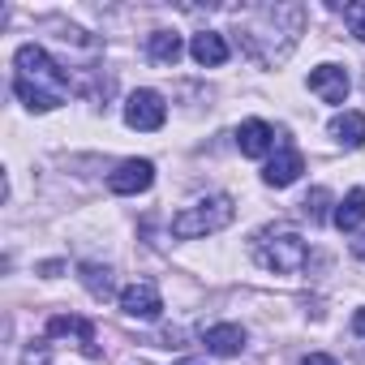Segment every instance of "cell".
Wrapping results in <instances>:
<instances>
[{
    "label": "cell",
    "mask_w": 365,
    "mask_h": 365,
    "mask_svg": "<svg viewBox=\"0 0 365 365\" xmlns=\"http://www.w3.org/2000/svg\"><path fill=\"white\" fill-rule=\"evenodd\" d=\"M305 31V9L301 5H262V9H250L241 14L237 22V35H241V52L258 65H279L288 61V52L297 48Z\"/></svg>",
    "instance_id": "obj_1"
},
{
    "label": "cell",
    "mask_w": 365,
    "mask_h": 365,
    "mask_svg": "<svg viewBox=\"0 0 365 365\" xmlns=\"http://www.w3.org/2000/svg\"><path fill=\"white\" fill-rule=\"evenodd\" d=\"M14 95L31 108V112H52L65 103L69 95V73L39 48V43H22L14 52Z\"/></svg>",
    "instance_id": "obj_2"
},
{
    "label": "cell",
    "mask_w": 365,
    "mask_h": 365,
    "mask_svg": "<svg viewBox=\"0 0 365 365\" xmlns=\"http://www.w3.org/2000/svg\"><path fill=\"white\" fill-rule=\"evenodd\" d=\"M250 250H254L258 267H262V271H275V275H301L305 262H309V245H305V237H301L297 228H284V224L262 228V232L254 237Z\"/></svg>",
    "instance_id": "obj_3"
},
{
    "label": "cell",
    "mask_w": 365,
    "mask_h": 365,
    "mask_svg": "<svg viewBox=\"0 0 365 365\" xmlns=\"http://www.w3.org/2000/svg\"><path fill=\"white\" fill-rule=\"evenodd\" d=\"M232 215H237V207H232L228 194H207V198L180 207V211L172 215V237H180V241L215 237V232H224V228L232 224Z\"/></svg>",
    "instance_id": "obj_4"
},
{
    "label": "cell",
    "mask_w": 365,
    "mask_h": 365,
    "mask_svg": "<svg viewBox=\"0 0 365 365\" xmlns=\"http://www.w3.org/2000/svg\"><path fill=\"white\" fill-rule=\"evenodd\" d=\"M163 120H168V103H163V95L159 91H133L129 99H125V125L129 129H142V133H155V129H163Z\"/></svg>",
    "instance_id": "obj_5"
},
{
    "label": "cell",
    "mask_w": 365,
    "mask_h": 365,
    "mask_svg": "<svg viewBox=\"0 0 365 365\" xmlns=\"http://www.w3.org/2000/svg\"><path fill=\"white\" fill-rule=\"evenodd\" d=\"M150 185H155V163H150V159H125L116 172H108V190L120 194V198L146 194Z\"/></svg>",
    "instance_id": "obj_6"
},
{
    "label": "cell",
    "mask_w": 365,
    "mask_h": 365,
    "mask_svg": "<svg viewBox=\"0 0 365 365\" xmlns=\"http://www.w3.org/2000/svg\"><path fill=\"white\" fill-rule=\"evenodd\" d=\"M120 314H125V318H142V322L159 318V314H163L159 288H155L150 279H133L129 288H120Z\"/></svg>",
    "instance_id": "obj_7"
},
{
    "label": "cell",
    "mask_w": 365,
    "mask_h": 365,
    "mask_svg": "<svg viewBox=\"0 0 365 365\" xmlns=\"http://www.w3.org/2000/svg\"><path fill=\"white\" fill-rule=\"evenodd\" d=\"M305 172V159H301V150L297 146H275V155L267 159V168H262V180H267V185L271 190H288L292 185V180Z\"/></svg>",
    "instance_id": "obj_8"
},
{
    "label": "cell",
    "mask_w": 365,
    "mask_h": 365,
    "mask_svg": "<svg viewBox=\"0 0 365 365\" xmlns=\"http://www.w3.org/2000/svg\"><path fill=\"white\" fill-rule=\"evenodd\" d=\"M309 91L322 103H344L348 91H352V82H348L344 65H318V69H309Z\"/></svg>",
    "instance_id": "obj_9"
},
{
    "label": "cell",
    "mask_w": 365,
    "mask_h": 365,
    "mask_svg": "<svg viewBox=\"0 0 365 365\" xmlns=\"http://www.w3.org/2000/svg\"><path fill=\"white\" fill-rule=\"evenodd\" d=\"M237 146L245 159H267V155H275V129L267 120H245L237 129Z\"/></svg>",
    "instance_id": "obj_10"
},
{
    "label": "cell",
    "mask_w": 365,
    "mask_h": 365,
    "mask_svg": "<svg viewBox=\"0 0 365 365\" xmlns=\"http://www.w3.org/2000/svg\"><path fill=\"white\" fill-rule=\"evenodd\" d=\"M190 56H194L202 69H220V65L232 56V48H228V39H224V35L202 31V35H194V39H190Z\"/></svg>",
    "instance_id": "obj_11"
},
{
    "label": "cell",
    "mask_w": 365,
    "mask_h": 365,
    "mask_svg": "<svg viewBox=\"0 0 365 365\" xmlns=\"http://www.w3.org/2000/svg\"><path fill=\"white\" fill-rule=\"evenodd\" d=\"M202 344H207V352H215V356H237V352L245 348V327H237V322H215V327H207Z\"/></svg>",
    "instance_id": "obj_12"
},
{
    "label": "cell",
    "mask_w": 365,
    "mask_h": 365,
    "mask_svg": "<svg viewBox=\"0 0 365 365\" xmlns=\"http://www.w3.org/2000/svg\"><path fill=\"white\" fill-rule=\"evenodd\" d=\"M331 138H335L339 146H348V150L365 146V112H352V108L335 112V116H331Z\"/></svg>",
    "instance_id": "obj_13"
},
{
    "label": "cell",
    "mask_w": 365,
    "mask_h": 365,
    "mask_svg": "<svg viewBox=\"0 0 365 365\" xmlns=\"http://www.w3.org/2000/svg\"><path fill=\"white\" fill-rule=\"evenodd\" d=\"M331 224H335L339 232H356V228L365 224V190H361V185H356V190H348V194L335 202Z\"/></svg>",
    "instance_id": "obj_14"
},
{
    "label": "cell",
    "mask_w": 365,
    "mask_h": 365,
    "mask_svg": "<svg viewBox=\"0 0 365 365\" xmlns=\"http://www.w3.org/2000/svg\"><path fill=\"white\" fill-rule=\"evenodd\" d=\"M180 52H185V43H180L176 31H150V35H146V56H150L155 65H176Z\"/></svg>",
    "instance_id": "obj_15"
},
{
    "label": "cell",
    "mask_w": 365,
    "mask_h": 365,
    "mask_svg": "<svg viewBox=\"0 0 365 365\" xmlns=\"http://www.w3.org/2000/svg\"><path fill=\"white\" fill-rule=\"evenodd\" d=\"M48 335L52 339H61V335H73L86 352H95V327L86 322V318H73V314H56L52 322H48Z\"/></svg>",
    "instance_id": "obj_16"
},
{
    "label": "cell",
    "mask_w": 365,
    "mask_h": 365,
    "mask_svg": "<svg viewBox=\"0 0 365 365\" xmlns=\"http://www.w3.org/2000/svg\"><path fill=\"white\" fill-rule=\"evenodd\" d=\"M78 279H82V288H86L95 301H108V297L116 292L112 267H99V262H82V267H78Z\"/></svg>",
    "instance_id": "obj_17"
},
{
    "label": "cell",
    "mask_w": 365,
    "mask_h": 365,
    "mask_svg": "<svg viewBox=\"0 0 365 365\" xmlns=\"http://www.w3.org/2000/svg\"><path fill=\"white\" fill-rule=\"evenodd\" d=\"M327 207H331V194H327L322 185H318V190H309V194H305V202H301V211L309 215V224H322V220H331V215H327Z\"/></svg>",
    "instance_id": "obj_18"
},
{
    "label": "cell",
    "mask_w": 365,
    "mask_h": 365,
    "mask_svg": "<svg viewBox=\"0 0 365 365\" xmlns=\"http://www.w3.org/2000/svg\"><path fill=\"white\" fill-rule=\"evenodd\" d=\"M339 14H344V22L352 26V35H356V39L365 43V5H344Z\"/></svg>",
    "instance_id": "obj_19"
},
{
    "label": "cell",
    "mask_w": 365,
    "mask_h": 365,
    "mask_svg": "<svg viewBox=\"0 0 365 365\" xmlns=\"http://www.w3.org/2000/svg\"><path fill=\"white\" fill-rule=\"evenodd\" d=\"M301 365H339V361L327 356V352H309V356H301Z\"/></svg>",
    "instance_id": "obj_20"
},
{
    "label": "cell",
    "mask_w": 365,
    "mask_h": 365,
    "mask_svg": "<svg viewBox=\"0 0 365 365\" xmlns=\"http://www.w3.org/2000/svg\"><path fill=\"white\" fill-rule=\"evenodd\" d=\"M352 335H361V339H365V305L352 314Z\"/></svg>",
    "instance_id": "obj_21"
},
{
    "label": "cell",
    "mask_w": 365,
    "mask_h": 365,
    "mask_svg": "<svg viewBox=\"0 0 365 365\" xmlns=\"http://www.w3.org/2000/svg\"><path fill=\"white\" fill-rule=\"evenodd\" d=\"M352 258H356V262H365V232L352 241Z\"/></svg>",
    "instance_id": "obj_22"
},
{
    "label": "cell",
    "mask_w": 365,
    "mask_h": 365,
    "mask_svg": "<svg viewBox=\"0 0 365 365\" xmlns=\"http://www.w3.org/2000/svg\"><path fill=\"white\" fill-rule=\"evenodd\" d=\"M176 365H202V361H176Z\"/></svg>",
    "instance_id": "obj_23"
}]
</instances>
